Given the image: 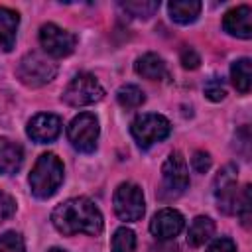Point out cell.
Wrapping results in <instances>:
<instances>
[{
  "instance_id": "cell-1",
  "label": "cell",
  "mask_w": 252,
  "mask_h": 252,
  "mask_svg": "<svg viewBox=\"0 0 252 252\" xmlns=\"http://www.w3.org/2000/svg\"><path fill=\"white\" fill-rule=\"evenodd\" d=\"M51 222L65 236L79 232L96 236L102 232V215L98 207L87 197L67 199L65 203L57 205L51 213Z\"/></svg>"
},
{
  "instance_id": "cell-2",
  "label": "cell",
  "mask_w": 252,
  "mask_h": 252,
  "mask_svg": "<svg viewBox=\"0 0 252 252\" xmlns=\"http://www.w3.org/2000/svg\"><path fill=\"white\" fill-rule=\"evenodd\" d=\"M63 183V163L61 159L47 152L41 154L30 173V189L37 199H47L51 197L59 185Z\"/></svg>"
},
{
  "instance_id": "cell-3",
  "label": "cell",
  "mask_w": 252,
  "mask_h": 252,
  "mask_svg": "<svg viewBox=\"0 0 252 252\" xmlns=\"http://www.w3.org/2000/svg\"><path fill=\"white\" fill-rule=\"evenodd\" d=\"M187 187H189V169L185 158L179 152H171L161 165V185L158 189V195L161 201H171L183 195Z\"/></svg>"
},
{
  "instance_id": "cell-4",
  "label": "cell",
  "mask_w": 252,
  "mask_h": 252,
  "mask_svg": "<svg viewBox=\"0 0 252 252\" xmlns=\"http://www.w3.org/2000/svg\"><path fill=\"white\" fill-rule=\"evenodd\" d=\"M57 75V65L43 53L32 51L26 53L18 67H16V77L26 85V87H43L49 81H53Z\"/></svg>"
},
{
  "instance_id": "cell-5",
  "label": "cell",
  "mask_w": 252,
  "mask_h": 252,
  "mask_svg": "<svg viewBox=\"0 0 252 252\" xmlns=\"http://www.w3.org/2000/svg\"><path fill=\"white\" fill-rule=\"evenodd\" d=\"M130 132L136 140V144L142 150H148L150 146H154L156 142H161L169 136L171 132V124L165 116L161 114H154V112H146L134 118Z\"/></svg>"
},
{
  "instance_id": "cell-6",
  "label": "cell",
  "mask_w": 252,
  "mask_h": 252,
  "mask_svg": "<svg viewBox=\"0 0 252 252\" xmlns=\"http://www.w3.org/2000/svg\"><path fill=\"white\" fill-rule=\"evenodd\" d=\"M104 96V89L102 85L96 81L94 75L91 73H79L63 91L61 98L69 104V106H87V104H94Z\"/></svg>"
},
{
  "instance_id": "cell-7",
  "label": "cell",
  "mask_w": 252,
  "mask_h": 252,
  "mask_svg": "<svg viewBox=\"0 0 252 252\" xmlns=\"http://www.w3.org/2000/svg\"><path fill=\"white\" fill-rule=\"evenodd\" d=\"M98 120L94 114L91 112H81L77 114L71 124L67 126V138L71 142V146L83 154H91L96 148V140H98Z\"/></svg>"
},
{
  "instance_id": "cell-8",
  "label": "cell",
  "mask_w": 252,
  "mask_h": 252,
  "mask_svg": "<svg viewBox=\"0 0 252 252\" xmlns=\"http://www.w3.org/2000/svg\"><path fill=\"white\" fill-rule=\"evenodd\" d=\"M112 203H114V213L118 215V219L128 220V222L140 220L146 209L142 189L136 183H128V181L116 187Z\"/></svg>"
},
{
  "instance_id": "cell-9",
  "label": "cell",
  "mask_w": 252,
  "mask_h": 252,
  "mask_svg": "<svg viewBox=\"0 0 252 252\" xmlns=\"http://www.w3.org/2000/svg\"><path fill=\"white\" fill-rule=\"evenodd\" d=\"M39 43L51 57H67L77 45V35L55 24H43L39 30Z\"/></svg>"
},
{
  "instance_id": "cell-10",
  "label": "cell",
  "mask_w": 252,
  "mask_h": 252,
  "mask_svg": "<svg viewBox=\"0 0 252 252\" xmlns=\"http://www.w3.org/2000/svg\"><path fill=\"white\" fill-rule=\"evenodd\" d=\"M215 197H217V205H219L220 213L232 215L236 211L238 193H236V165L234 163L224 165L217 173V177H215Z\"/></svg>"
},
{
  "instance_id": "cell-11",
  "label": "cell",
  "mask_w": 252,
  "mask_h": 252,
  "mask_svg": "<svg viewBox=\"0 0 252 252\" xmlns=\"http://www.w3.org/2000/svg\"><path fill=\"white\" fill-rule=\"evenodd\" d=\"M183 215L175 209H161L158 211L154 217H152V222H150V230L156 238L159 240H169V238H175L181 230H183Z\"/></svg>"
},
{
  "instance_id": "cell-12",
  "label": "cell",
  "mask_w": 252,
  "mask_h": 252,
  "mask_svg": "<svg viewBox=\"0 0 252 252\" xmlns=\"http://www.w3.org/2000/svg\"><path fill=\"white\" fill-rule=\"evenodd\" d=\"M61 134V118L51 112L35 114L28 122V136L37 144L53 142Z\"/></svg>"
},
{
  "instance_id": "cell-13",
  "label": "cell",
  "mask_w": 252,
  "mask_h": 252,
  "mask_svg": "<svg viewBox=\"0 0 252 252\" xmlns=\"http://www.w3.org/2000/svg\"><path fill=\"white\" fill-rule=\"evenodd\" d=\"M222 28L226 33L242 37V39H250L252 37V10L250 6H236L232 10H228L222 18Z\"/></svg>"
},
{
  "instance_id": "cell-14",
  "label": "cell",
  "mask_w": 252,
  "mask_h": 252,
  "mask_svg": "<svg viewBox=\"0 0 252 252\" xmlns=\"http://www.w3.org/2000/svg\"><path fill=\"white\" fill-rule=\"evenodd\" d=\"M24 150L20 144L0 138V175H12L22 167Z\"/></svg>"
},
{
  "instance_id": "cell-15",
  "label": "cell",
  "mask_w": 252,
  "mask_h": 252,
  "mask_svg": "<svg viewBox=\"0 0 252 252\" xmlns=\"http://www.w3.org/2000/svg\"><path fill=\"white\" fill-rule=\"evenodd\" d=\"M18 26H20V14L12 8L0 6V47L4 51L14 49Z\"/></svg>"
},
{
  "instance_id": "cell-16",
  "label": "cell",
  "mask_w": 252,
  "mask_h": 252,
  "mask_svg": "<svg viewBox=\"0 0 252 252\" xmlns=\"http://www.w3.org/2000/svg\"><path fill=\"white\" fill-rule=\"evenodd\" d=\"M134 69L140 77L150 79V81H158V79L167 77L165 61L156 53H144L142 57H138L134 63Z\"/></svg>"
},
{
  "instance_id": "cell-17",
  "label": "cell",
  "mask_w": 252,
  "mask_h": 252,
  "mask_svg": "<svg viewBox=\"0 0 252 252\" xmlns=\"http://www.w3.org/2000/svg\"><path fill=\"white\" fill-rule=\"evenodd\" d=\"M201 2L197 0H173L167 4V10H169V16L173 22L177 24H193L201 12Z\"/></svg>"
},
{
  "instance_id": "cell-18",
  "label": "cell",
  "mask_w": 252,
  "mask_h": 252,
  "mask_svg": "<svg viewBox=\"0 0 252 252\" xmlns=\"http://www.w3.org/2000/svg\"><path fill=\"white\" fill-rule=\"evenodd\" d=\"M215 232V222L209 217H195L187 230V242L189 246H203Z\"/></svg>"
},
{
  "instance_id": "cell-19",
  "label": "cell",
  "mask_w": 252,
  "mask_h": 252,
  "mask_svg": "<svg viewBox=\"0 0 252 252\" xmlns=\"http://www.w3.org/2000/svg\"><path fill=\"white\" fill-rule=\"evenodd\" d=\"M230 79H232V85L238 93L246 94L250 91V83H252V73H250V59L248 57H242L238 61L232 63L230 67Z\"/></svg>"
},
{
  "instance_id": "cell-20",
  "label": "cell",
  "mask_w": 252,
  "mask_h": 252,
  "mask_svg": "<svg viewBox=\"0 0 252 252\" xmlns=\"http://www.w3.org/2000/svg\"><path fill=\"white\" fill-rule=\"evenodd\" d=\"M118 104L124 108H138L140 104H144L146 94L138 85H122L116 93Z\"/></svg>"
},
{
  "instance_id": "cell-21",
  "label": "cell",
  "mask_w": 252,
  "mask_h": 252,
  "mask_svg": "<svg viewBox=\"0 0 252 252\" xmlns=\"http://www.w3.org/2000/svg\"><path fill=\"white\" fill-rule=\"evenodd\" d=\"M136 250V234L134 230L120 226L114 236H112V244H110V252H134Z\"/></svg>"
},
{
  "instance_id": "cell-22",
  "label": "cell",
  "mask_w": 252,
  "mask_h": 252,
  "mask_svg": "<svg viewBox=\"0 0 252 252\" xmlns=\"http://www.w3.org/2000/svg\"><path fill=\"white\" fill-rule=\"evenodd\" d=\"M120 6H122V10H126L130 16H134V18H150V16H154V12L159 8V2H156V0H134V2H120Z\"/></svg>"
},
{
  "instance_id": "cell-23",
  "label": "cell",
  "mask_w": 252,
  "mask_h": 252,
  "mask_svg": "<svg viewBox=\"0 0 252 252\" xmlns=\"http://www.w3.org/2000/svg\"><path fill=\"white\" fill-rule=\"evenodd\" d=\"M250 209H252V191H250V185H246V187L242 189V193L238 195L236 211H234V213H238L240 222H242L244 226H250V219H252Z\"/></svg>"
},
{
  "instance_id": "cell-24",
  "label": "cell",
  "mask_w": 252,
  "mask_h": 252,
  "mask_svg": "<svg viewBox=\"0 0 252 252\" xmlns=\"http://www.w3.org/2000/svg\"><path fill=\"white\" fill-rule=\"evenodd\" d=\"M0 252H26L24 238L14 230L4 232L0 236Z\"/></svg>"
},
{
  "instance_id": "cell-25",
  "label": "cell",
  "mask_w": 252,
  "mask_h": 252,
  "mask_svg": "<svg viewBox=\"0 0 252 252\" xmlns=\"http://www.w3.org/2000/svg\"><path fill=\"white\" fill-rule=\"evenodd\" d=\"M203 91H205V94H207V98H211V100H215V102H219V100H222V98H224V94H226V89H224V85H222V81H219L217 77H213V79H209V81L205 83V87H203Z\"/></svg>"
},
{
  "instance_id": "cell-26",
  "label": "cell",
  "mask_w": 252,
  "mask_h": 252,
  "mask_svg": "<svg viewBox=\"0 0 252 252\" xmlns=\"http://www.w3.org/2000/svg\"><path fill=\"white\" fill-rule=\"evenodd\" d=\"M14 213H16V199L10 193L0 189V222L8 220Z\"/></svg>"
},
{
  "instance_id": "cell-27",
  "label": "cell",
  "mask_w": 252,
  "mask_h": 252,
  "mask_svg": "<svg viewBox=\"0 0 252 252\" xmlns=\"http://www.w3.org/2000/svg\"><path fill=\"white\" fill-rule=\"evenodd\" d=\"M191 165H193V169H195L197 173L209 171V167H211V156H209V152L197 150V152L193 154V158H191Z\"/></svg>"
},
{
  "instance_id": "cell-28",
  "label": "cell",
  "mask_w": 252,
  "mask_h": 252,
  "mask_svg": "<svg viewBox=\"0 0 252 252\" xmlns=\"http://www.w3.org/2000/svg\"><path fill=\"white\" fill-rule=\"evenodd\" d=\"M199 63H201V57L193 47H183L181 49V65L185 69H197Z\"/></svg>"
},
{
  "instance_id": "cell-29",
  "label": "cell",
  "mask_w": 252,
  "mask_h": 252,
  "mask_svg": "<svg viewBox=\"0 0 252 252\" xmlns=\"http://www.w3.org/2000/svg\"><path fill=\"white\" fill-rule=\"evenodd\" d=\"M207 252H236V244H234L230 238L222 236V238H217V240L209 246Z\"/></svg>"
},
{
  "instance_id": "cell-30",
  "label": "cell",
  "mask_w": 252,
  "mask_h": 252,
  "mask_svg": "<svg viewBox=\"0 0 252 252\" xmlns=\"http://www.w3.org/2000/svg\"><path fill=\"white\" fill-rule=\"evenodd\" d=\"M49 252H67V250H61V248H51Z\"/></svg>"
}]
</instances>
